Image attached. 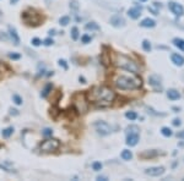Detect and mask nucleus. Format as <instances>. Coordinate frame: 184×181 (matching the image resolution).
Masks as SVG:
<instances>
[{
  "mask_svg": "<svg viewBox=\"0 0 184 181\" xmlns=\"http://www.w3.org/2000/svg\"><path fill=\"white\" fill-rule=\"evenodd\" d=\"M88 102L97 107L104 108L109 107L115 99V92L107 86H97L93 87L87 93Z\"/></svg>",
  "mask_w": 184,
  "mask_h": 181,
  "instance_id": "1",
  "label": "nucleus"
},
{
  "mask_svg": "<svg viewBox=\"0 0 184 181\" xmlns=\"http://www.w3.org/2000/svg\"><path fill=\"white\" fill-rule=\"evenodd\" d=\"M114 85L117 88L123 90H130V89H139L142 86V81L140 77L134 75H119L114 79Z\"/></svg>",
  "mask_w": 184,
  "mask_h": 181,
  "instance_id": "2",
  "label": "nucleus"
},
{
  "mask_svg": "<svg viewBox=\"0 0 184 181\" xmlns=\"http://www.w3.org/2000/svg\"><path fill=\"white\" fill-rule=\"evenodd\" d=\"M113 64L117 66V68H120L123 70H126L131 73H135L138 75L140 72V66L139 64L135 62L133 59H130L129 56L126 55H123V54H114L113 55Z\"/></svg>",
  "mask_w": 184,
  "mask_h": 181,
  "instance_id": "3",
  "label": "nucleus"
},
{
  "mask_svg": "<svg viewBox=\"0 0 184 181\" xmlns=\"http://www.w3.org/2000/svg\"><path fill=\"white\" fill-rule=\"evenodd\" d=\"M73 104H74V108L76 109L77 113H86L87 109H88V100L86 99V96L85 94H81V93H77L74 96L73 98Z\"/></svg>",
  "mask_w": 184,
  "mask_h": 181,
  "instance_id": "4",
  "label": "nucleus"
},
{
  "mask_svg": "<svg viewBox=\"0 0 184 181\" xmlns=\"http://www.w3.org/2000/svg\"><path fill=\"white\" fill-rule=\"evenodd\" d=\"M22 20L26 24H30V26H37V24L41 23V16H39L38 12H36L32 9H28L23 12Z\"/></svg>",
  "mask_w": 184,
  "mask_h": 181,
  "instance_id": "5",
  "label": "nucleus"
},
{
  "mask_svg": "<svg viewBox=\"0 0 184 181\" xmlns=\"http://www.w3.org/2000/svg\"><path fill=\"white\" fill-rule=\"evenodd\" d=\"M60 147V142L57 138H48L43 141L41 143V151L49 153V152H54Z\"/></svg>",
  "mask_w": 184,
  "mask_h": 181,
  "instance_id": "6",
  "label": "nucleus"
},
{
  "mask_svg": "<svg viewBox=\"0 0 184 181\" xmlns=\"http://www.w3.org/2000/svg\"><path fill=\"white\" fill-rule=\"evenodd\" d=\"M95 128L98 135L101 136H107L112 132V127L106 122V121H96L95 122Z\"/></svg>",
  "mask_w": 184,
  "mask_h": 181,
  "instance_id": "7",
  "label": "nucleus"
},
{
  "mask_svg": "<svg viewBox=\"0 0 184 181\" xmlns=\"http://www.w3.org/2000/svg\"><path fill=\"white\" fill-rule=\"evenodd\" d=\"M168 9H169L171 12H172V14H174L176 16H183V15H184V7H183L180 4L176 3V1H169V3H168Z\"/></svg>",
  "mask_w": 184,
  "mask_h": 181,
  "instance_id": "8",
  "label": "nucleus"
},
{
  "mask_svg": "<svg viewBox=\"0 0 184 181\" xmlns=\"http://www.w3.org/2000/svg\"><path fill=\"white\" fill-rule=\"evenodd\" d=\"M109 23L115 28H120V27H124L125 26V20L122 15H113L111 19H109Z\"/></svg>",
  "mask_w": 184,
  "mask_h": 181,
  "instance_id": "9",
  "label": "nucleus"
},
{
  "mask_svg": "<svg viewBox=\"0 0 184 181\" xmlns=\"http://www.w3.org/2000/svg\"><path fill=\"white\" fill-rule=\"evenodd\" d=\"M163 173H165V168L163 166H151V168H149V169L145 170V174L146 175L153 176V177L161 176Z\"/></svg>",
  "mask_w": 184,
  "mask_h": 181,
  "instance_id": "10",
  "label": "nucleus"
},
{
  "mask_svg": "<svg viewBox=\"0 0 184 181\" xmlns=\"http://www.w3.org/2000/svg\"><path fill=\"white\" fill-rule=\"evenodd\" d=\"M139 142V132H128L126 134V145L134 147Z\"/></svg>",
  "mask_w": 184,
  "mask_h": 181,
  "instance_id": "11",
  "label": "nucleus"
},
{
  "mask_svg": "<svg viewBox=\"0 0 184 181\" xmlns=\"http://www.w3.org/2000/svg\"><path fill=\"white\" fill-rule=\"evenodd\" d=\"M141 11H142V7H141V6H134V7H130V9L128 10V15H129L130 19L136 20V19L140 17Z\"/></svg>",
  "mask_w": 184,
  "mask_h": 181,
  "instance_id": "12",
  "label": "nucleus"
},
{
  "mask_svg": "<svg viewBox=\"0 0 184 181\" xmlns=\"http://www.w3.org/2000/svg\"><path fill=\"white\" fill-rule=\"evenodd\" d=\"M149 83H150V86H152L155 89H157V88L161 89V77L157 76V75H151V76L149 77Z\"/></svg>",
  "mask_w": 184,
  "mask_h": 181,
  "instance_id": "13",
  "label": "nucleus"
},
{
  "mask_svg": "<svg viewBox=\"0 0 184 181\" xmlns=\"http://www.w3.org/2000/svg\"><path fill=\"white\" fill-rule=\"evenodd\" d=\"M9 34H10V38H11L12 43H14L15 45H19L20 44V37H19L16 30L14 27H11V26H9Z\"/></svg>",
  "mask_w": 184,
  "mask_h": 181,
  "instance_id": "14",
  "label": "nucleus"
},
{
  "mask_svg": "<svg viewBox=\"0 0 184 181\" xmlns=\"http://www.w3.org/2000/svg\"><path fill=\"white\" fill-rule=\"evenodd\" d=\"M171 60H172V62L174 64V65H177V66H183L184 65V58L182 55L177 54V53L171 55Z\"/></svg>",
  "mask_w": 184,
  "mask_h": 181,
  "instance_id": "15",
  "label": "nucleus"
},
{
  "mask_svg": "<svg viewBox=\"0 0 184 181\" xmlns=\"http://www.w3.org/2000/svg\"><path fill=\"white\" fill-rule=\"evenodd\" d=\"M140 26L141 27H145V28H152V27L156 26V22H155V20H152L150 17H146V19H144L140 22Z\"/></svg>",
  "mask_w": 184,
  "mask_h": 181,
  "instance_id": "16",
  "label": "nucleus"
},
{
  "mask_svg": "<svg viewBox=\"0 0 184 181\" xmlns=\"http://www.w3.org/2000/svg\"><path fill=\"white\" fill-rule=\"evenodd\" d=\"M167 97H168V99H171V100H178L179 98H180V93L178 92L177 89H168L167 90Z\"/></svg>",
  "mask_w": 184,
  "mask_h": 181,
  "instance_id": "17",
  "label": "nucleus"
},
{
  "mask_svg": "<svg viewBox=\"0 0 184 181\" xmlns=\"http://www.w3.org/2000/svg\"><path fill=\"white\" fill-rule=\"evenodd\" d=\"M85 30H87V31H99L101 27H99V26L96 22H88L85 26Z\"/></svg>",
  "mask_w": 184,
  "mask_h": 181,
  "instance_id": "18",
  "label": "nucleus"
},
{
  "mask_svg": "<svg viewBox=\"0 0 184 181\" xmlns=\"http://www.w3.org/2000/svg\"><path fill=\"white\" fill-rule=\"evenodd\" d=\"M120 157L123 160H131V158H133V153H131V151L129 149H124L120 154Z\"/></svg>",
  "mask_w": 184,
  "mask_h": 181,
  "instance_id": "19",
  "label": "nucleus"
},
{
  "mask_svg": "<svg viewBox=\"0 0 184 181\" xmlns=\"http://www.w3.org/2000/svg\"><path fill=\"white\" fill-rule=\"evenodd\" d=\"M52 88H53V86H52V83H48V85H46V87L43 88L42 93H41V97H42V98H47V97H48V94L52 92Z\"/></svg>",
  "mask_w": 184,
  "mask_h": 181,
  "instance_id": "20",
  "label": "nucleus"
},
{
  "mask_svg": "<svg viewBox=\"0 0 184 181\" xmlns=\"http://www.w3.org/2000/svg\"><path fill=\"white\" fill-rule=\"evenodd\" d=\"M173 44L182 51H184V39H182V38H174L173 39Z\"/></svg>",
  "mask_w": 184,
  "mask_h": 181,
  "instance_id": "21",
  "label": "nucleus"
},
{
  "mask_svg": "<svg viewBox=\"0 0 184 181\" xmlns=\"http://www.w3.org/2000/svg\"><path fill=\"white\" fill-rule=\"evenodd\" d=\"M12 132H14V127H12V126H9V127H6V128H4V130H3L1 136H3L4 138H9V137L12 135Z\"/></svg>",
  "mask_w": 184,
  "mask_h": 181,
  "instance_id": "22",
  "label": "nucleus"
},
{
  "mask_svg": "<svg viewBox=\"0 0 184 181\" xmlns=\"http://www.w3.org/2000/svg\"><path fill=\"white\" fill-rule=\"evenodd\" d=\"M142 49L145 50V51H147V53H150V51H151L152 45H151V43H150L147 39H144V41H142Z\"/></svg>",
  "mask_w": 184,
  "mask_h": 181,
  "instance_id": "23",
  "label": "nucleus"
},
{
  "mask_svg": "<svg viewBox=\"0 0 184 181\" xmlns=\"http://www.w3.org/2000/svg\"><path fill=\"white\" fill-rule=\"evenodd\" d=\"M161 134L165 136V137H171V136H172L173 135V132H172V130H171V128L169 127H162L161 128Z\"/></svg>",
  "mask_w": 184,
  "mask_h": 181,
  "instance_id": "24",
  "label": "nucleus"
},
{
  "mask_svg": "<svg viewBox=\"0 0 184 181\" xmlns=\"http://www.w3.org/2000/svg\"><path fill=\"white\" fill-rule=\"evenodd\" d=\"M125 118H126L128 120H130V121H134V120L138 118V115H136L135 111H126V113H125Z\"/></svg>",
  "mask_w": 184,
  "mask_h": 181,
  "instance_id": "25",
  "label": "nucleus"
},
{
  "mask_svg": "<svg viewBox=\"0 0 184 181\" xmlns=\"http://www.w3.org/2000/svg\"><path fill=\"white\" fill-rule=\"evenodd\" d=\"M59 23H60L61 26H68V24L70 23V17H69V16H61V17L59 19Z\"/></svg>",
  "mask_w": 184,
  "mask_h": 181,
  "instance_id": "26",
  "label": "nucleus"
},
{
  "mask_svg": "<svg viewBox=\"0 0 184 181\" xmlns=\"http://www.w3.org/2000/svg\"><path fill=\"white\" fill-rule=\"evenodd\" d=\"M70 34H71V38H73L74 41H77L79 39V28L77 27H73Z\"/></svg>",
  "mask_w": 184,
  "mask_h": 181,
  "instance_id": "27",
  "label": "nucleus"
},
{
  "mask_svg": "<svg viewBox=\"0 0 184 181\" xmlns=\"http://www.w3.org/2000/svg\"><path fill=\"white\" fill-rule=\"evenodd\" d=\"M12 100H14V103H15L16 105H21L22 103H23L22 98H21L19 94H14V96H12Z\"/></svg>",
  "mask_w": 184,
  "mask_h": 181,
  "instance_id": "28",
  "label": "nucleus"
},
{
  "mask_svg": "<svg viewBox=\"0 0 184 181\" xmlns=\"http://www.w3.org/2000/svg\"><path fill=\"white\" fill-rule=\"evenodd\" d=\"M42 135L44 137H52V135H53V130H52V128H49V127H46L44 130L42 131Z\"/></svg>",
  "mask_w": 184,
  "mask_h": 181,
  "instance_id": "29",
  "label": "nucleus"
},
{
  "mask_svg": "<svg viewBox=\"0 0 184 181\" xmlns=\"http://www.w3.org/2000/svg\"><path fill=\"white\" fill-rule=\"evenodd\" d=\"M91 41H92V37L88 36V34H84V36L81 37V42H82L84 44H88V43H91Z\"/></svg>",
  "mask_w": 184,
  "mask_h": 181,
  "instance_id": "30",
  "label": "nucleus"
},
{
  "mask_svg": "<svg viewBox=\"0 0 184 181\" xmlns=\"http://www.w3.org/2000/svg\"><path fill=\"white\" fill-rule=\"evenodd\" d=\"M70 9L73 11H75V12L79 10V3H77V0H71V1H70Z\"/></svg>",
  "mask_w": 184,
  "mask_h": 181,
  "instance_id": "31",
  "label": "nucleus"
},
{
  "mask_svg": "<svg viewBox=\"0 0 184 181\" xmlns=\"http://www.w3.org/2000/svg\"><path fill=\"white\" fill-rule=\"evenodd\" d=\"M102 163L101 162H95L93 164H92V169H93L95 171H99L101 169H102Z\"/></svg>",
  "mask_w": 184,
  "mask_h": 181,
  "instance_id": "32",
  "label": "nucleus"
},
{
  "mask_svg": "<svg viewBox=\"0 0 184 181\" xmlns=\"http://www.w3.org/2000/svg\"><path fill=\"white\" fill-rule=\"evenodd\" d=\"M58 64H59V66H60V68H63L64 70H68V64H67V61H65L64 59H59Z\"/></svg>",
  "mask_w": 184,
  "mask_h": 181,
  "instance_id": "33",
  "label": "nucleus"
},
{
  "mask_svg": "<svg viewBox=\"0 0 184 181\" xmlns=\"http://www.w3.org/2000/svg\"><path fill=\"white\" fill-rule=\"evenodd\" d=\"M7 56H9L10 59H12V60H19V59L21 58V55H20L19 53H9Z\"/></svg>",
  "mask_w": 184,
  "mask_h": 181,
  "instance_id": "34",
  "label": "nucleus"
},
{
  "mask_svg": "<svg viewBox=\"0 0 184 181\" xmlns=\"http://www.w3.org/2000/svg\"><path fill=\"white\" fill-rule=\"evenodd\" d=\"M31 43H32V45H34V47H39V45L42 44V41L39 39V38H32Z\"/></svg>",
  "mask_w": 184,
  "mask_h": 181,
  "instance_id": "35",
  "label": "nucleus"
},
{
  "mask_svg": "<svg viewBox=\"0 0 184 181\" xmlns=\"http://www.w3.org/2000/svg\"><path fill=\"white\" fill-rule=\"evenodd\" d=\"M43 43H44V45H47V47H50V45H53L54 41L52 39V38H47V39H44V41H43Z\"/></svg>",
  "mask_w": 184,
  "mask_h": 181,
  "instance_id": "36",
  "label": "nucleus"
},
{
  "mask_svg": "<svg viewBox=\"0 0 184 181\" xmlns=\"http://www.w3.org/2000/svg\"><path fill=\"white\" fill-rule=\"evenodd\" d=\"M172 124H173V126H180L182 121H180V119H174V120L172 121Z\"/></svg>",
  "mask_w": 184,
  "mask_h": 181,
  "instance_id": "37",
  "label": "nucleus"
},
{
  "mask_svg": "<svg viewBox=\"0 0 184 181\" xmlns=\"http://www.w3.org/2000/svg\"><path fill=\"white\" fill-rule=\"evenodd\" d=\"M0 39H4V41H7V36L4 34L3 32H0Z\"/></svg>",
  "mask_w": 184,
  "mask_h": 181,
  "instance_id": "38",
  "label": "nucleus"
},
{
  "mask_svg": "<svg viewBox=\"0 0 184 181\" xmlns=\"http://www.w3.org/2000/svg\"><path fill=\"white\" fill-rule=\"evenodd\" d=\"M177 136H178V138L184 139V130H183V131H180V132H178V134H177Z\"/></svg>",
  "mask_w": 184,
  "mask_h": 181,
  "instance_id": "39",
  "label": "nucleus"
},
{
  "mask_svg": "<svg viewBox=\"0 0 184 181\" xmlns=\"http://www.w3.org/2000/svg\"><path fill=\"white\" fill-rule=\"evenodd\" d=\"M97 180H99V181H101V180H102V181H106V180H108V179H107V176H97Z\"/></svg>",
  "mask_w": 184,
  "mask_h": 181,
  "instance_id": "40",
  "label": "nucleus"
},
{
  "mask_svg": "<svg viewBox=\"0 0 184 181\" xmlns=\"http://www.w3.org/2000/svg\"><path fill=\"white\" fill-rule=\"evenodd\" d=\"M11 111V114H14V115H17L19 113H17V110H15V109H12V110H10Z\"/></svg>",
  "mask_w": 184,
  "mask_h": 181,
  "instance_id": "41",
  "label": "nucleus"
},
{
  "mask_svg": "<svg viewBox=\"0 0 184 181\" xmlns=\"http://www.w3.org/2000/svg\"><path fill=\"white\" fill-rule=\"evenodd\" d=\"M17 1H19V0H10V3H11L12 5H14V4H16Z\"/></svg>",
  "mask_w": 184,
  "mask_h": 181,
  "instance_id": "42",
  "label": "nucleus"
},
{
  "mask_svg": "<svg viewBox=\"0 0 184 181\" xmlns=\"http://www.w3.org/2000/svg\"><path fill=\"white\" fill-rule=\"evenodd\" d=\"M80 81H82V83H85V79H84V77H81V76H80Z\"/></svg>",
  "mask_w": 184,
  "mask_h": 181,
  "instance_id": "43",
  "label": "nucleus"
},
{
  "mask_svg": "<svg viewBox=\"0 0 184 181\" xmlns=\"http://www.w3.org/2000/svg\"><path fill=\"white\" fill-rule=\"evenodd\" d=\"M139 1H141V3H145V1H147V0H139Z\"/></svg>",
  "mask_w": 184,
  "mask_h": 181,
  "instance_id": "44",
  "label": "nucleus"
},
{
  "mask_svg": "<svg viewBox=\"0 0 184 181\" xmlns=\"http://www.w3.org/2000/svg\"><path fill=\"white\" fill-rule=\"evenodd\" d=\"M183 181H184V179H183Z\"/></svg>",
  "mask_w": 184,
  "mask_h": 181,
  "instance_id": "45",
  "label": "nucleus"
}]
</instances>
